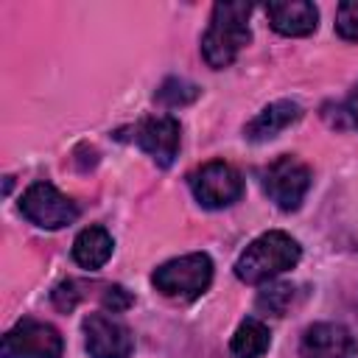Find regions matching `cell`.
Instances as JSON below:
<instances>
[{"instance_id": "1", "label": "cell", "mask_w": 358, "mask_h": 358, "mask_svg": "<svg viewBox=\"0 0 358 358\" xmlns=\"http://www.w3.org/2000/svg\"><path fill=\"white\" fill-rule=\"evenodd\" d=\"M252 3H215L210 25L201 36V56L213 70H224L249 45Z\"/></svg>"}, {"instance_id": "2", "label": "cell", "mask_w": 358, "mask_h": 358, "mask_svg": "<svg viewBox=\"0 0 358 358\" xmlns=\"http://www.w3.org/2000/svg\"><path fill=\"white\" fill-rule=\"evenodd\" d=\"M299 257H302L299 243L288 232L271 229V232H263L260 238H255L241 252V257L235 260V277L249 285L271 282L277 274L294 268L299 263Z\"/></svg>"}, {"instance_id": "3", "label": "cell", "mask_w": 358, "mask_h": 358, "mask_svg": "<svg viewBox=\"0 0 358 358\" xmlns=\"http://www.w3.org/2000/svg\"><path fill=\"white\" fill-rule=\"evenodd\" d=\"M151 282L162 296L190 302V299L201 296L210 288V282H213V260L204 252H190V255L173 257V260L162 263L159 268H154Z\"/></svg>"}, {"instance_id": "4", "label": "cell", "mask_w": 358, "mask_h": 358, "mask_svg": "<svg viewBox=\"0 0 358 358\" xmlns=\"http://www.w3.org/2000/svg\"><path fill=\"white\" fill-rule=\"evenodd\" d=\"M187 182L196 201L207 210H224L243 196V176L238 173V168H232L224 159L204 162L187 176Z\"/></svg>"}, {"instance_id": "5", "label": "cell", "mask_w": 358, "mask_h": 358, "mask_svg": "<svg viewBox=\"0 0 358 358\" xmlns=\"http://www.w3.org/2000/svg\"><path fill=\"white\" fill-rule=\"evenodd\" d=\"M260 179H263L266 196L280 210L291 213V210H296L302 204V199H305V193L310 187V168L302 159H296L291 154H282V157L271 159L263 168Z\"/></svg>"}, {"instance_id": "6", "label": "cell", "mask_w": 358, "mask_h": 358, "mask_svg": "<svg viewBox=\"0 0 358 358\" xmlns=\"http://www.w3.org/2000/svg\"><path fill=\"white\" fill-rule=\"evenodd\" d=\"M22 215L42 229H62L78 218V207L50 182H34L20 199Z\"/></svg>"}, {"instance_id": "7", "label": "cell", "mask_w": 358, "mask_h": 358, "mask_svg": "<svg viewBox=\"0 0 358 358\" xmlns=\"http://www.w3.org/2000/svg\"><path fill=\"white\" fill-rule=\"evenodd\" d=\"M64 341L48 322L22 319L3 336V358H62Z\"/></svg>"}, {"instance_id": "8", "label": "cell", "mask_w": 358, "mask_h": 358, "mask_svg": "<svg viewBox=\"0 0 358 358\" xmlns=\"http://www.w3.org/2000/svg\"><path fill=\"white\" fill-rule=\"evenodd\" d=\"M81 327L90 358H129L134 350L131 330L109 313H90Z\"/></svg>"}, {"instance_id": "9", "label": "cell", "mask_w": 358, "mask_h": 358, "mask_svg": "<svg viewBox=\"0 0 358 358\" xmlns=\"http://www.w3.org/2000/svg\"><path fill=\"white\" fill-rule=\"evenodd\" d=\"M134 140L159 168H168L179 154L182 129L179 120L171 115H151L134 129Z\"/></svg>"}, {"instance_id": "10", "label": "cell", "mask_w": 358, "mask_h": 358, "mask_svg": "<svg viewBox=\"0 0 358 358\" xmlns=\"http://www.w3.org/2000/svg\"><path fill=\"white\" fill-rule=\"evenodd\" d=\"M302 358H355L358 344L344 324L336 322H316L305 330L299 344Z\"/></svg>"}, {"instance_id": "11", "label": "cell", "mask_w": 358, "mask_h": 358, "mask_svg": "<svg viewBox=\"0 0 358 358\" xmlns=\"http://www.w3.org/2000/svg\"><path fill=\"white\" fill-rule=\"evenodd\" d=\"M266 17H268L271 28L282 36H308L319 25V8L308 0L266 3Z\"/></svg>"}, {"instance_id": "12", "label": "cell", "mask_w": 358, "mask_h": 358, "mask_svg": "<svg viewBox=\"0 0 358 358\" xmlns=\"http://www.w3.org/2000/svg\"><path fill=\"white\" fill-rule=\"evenodd\" d=\"M302 117V106L294 101H274L268 106H263L243 129V137L252 143H266L271 137H277L282 129H288L291 123H296Z\"/></svg>"}, {"instance_id": "13", "label": "cell", "mask_w": 358, "mask_h": 358, "mask_svg": "<svg viewBox=\"0 0 358 358\" xmlns=\"http://www.w3.org/2000/svg\"><path fill=\"white\" fill-rule=\"evenodd\" d=\"M115 252V241L103 227H87L76 235L73 241V260L87 268V271H98L101 266H106V260Z\"/></svg>"}, {"instance_id": "14", "label": "cell", "mask_w": 358, "mask_h": 358, "mask_svg": "<svg viewBox=\"0 0 358 358\" xmlns=\"http://www.w3.org/2000/svg\"><path fill=\"white\" fill-rule=\"evenodd\" d=\"M271 344V333L260 319H243L229 341L235 358H260Z\"/></svg>"}, {"instance_id": "15", "label": "cell", "mask_w": 358, "mask_h": 358, "mask_svg": "<svg viewBox=\"0 0 358 358\" xmlns=\"http://www.w3.org/2000/svg\"><path fill=\"white\" fill-rule=\"evenodd\" d=\"M294 302V285L288 282H268L260 294H257V308L268 310L274 316H285V310Z\"/></svg>"}, {"instance_id": "16", "label": "cell", "mask_w": 358, "mask_h": 358, "mask_svg": "<svg viewBox=\"0 0 358 358\" xmlns=\"http://www.w3.org/2000/svg\"><path fill=\"white\" fill-rule=\"evenodd\" d=\"M196 98H199V87L190 84V81H182V78H168L157 90V101L165 103V106H185Z\"/></svg>"}, {"instance_id": "17", "label": "cell", "mask_w": 358, "mask_h": 358, "mask_svg": "<svg viewBox=\"0 0 358 358\" xmlns=\"http://www.w3.org/2000/svg\"><path fill=\"white\" fill-rule=\"evenodd\" d=\"M336 34L347 42H358V0L338 3V8H336Z\"/></svg>"}, {"instance_id": "18", "label": "cell", "mask_w": 358, "mask_h": 358, "mask_svg": "<svg viewBox=\"0 0 358 358\" xmlns=\"http://www.w3.org/2000/svg\"><path fill=\"white\" fill-rule=\"evenodd\" d=\"M81 302V285L76 282V280H64V282H59L56 288H53V305L59 308V310H73L76 305Z\"/></svg>"}, {"instance_id": "19", "label": "cell", "mask_w": 358, "mask_h": 358, "mask_svg": "<svg viewBox=\"0 0 358 358\" xmlns=\"http://www.w3.org/2000/svg\"><path fill=\"white\" fill-rule=\"evenodd\" d=\"M101 302H103V308H106V310H112V313H123V310H129V308H131L134 296H131L123 285H106V291H103Z\"/></svg>"}, {"instance_id": "20", "label": "cell", "mask_w": 358, "mask_h": 358, "mask_svg": "<svg viewBox=\"0 0 358 358\" xmlns=\"http://www.w3.org/2000/svg\"><path fill=\"white\" fill-rule=\"evenodd\" d=\"M347 112H350V117H352V123L358 126V87L352 90V95H350V101H347Z\"/></svg>"}]
</instances>
